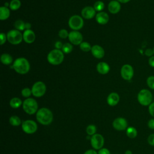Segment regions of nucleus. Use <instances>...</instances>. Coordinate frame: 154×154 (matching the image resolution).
I'll list each match as a JSON object with an SVG mask.
<instances>
[{"mask_svg": "<svg viewBox=\"0 0 154 154\" xmlns=\"http://www.w3.org/2000/svg\"><path fill=\"white\" fill-rule=\"evenodd\" d=\"M53 114L52 111L47 108L39 109L36 113V119L43 125H49L53 120Z\"/></svg>", "mask_w": 154, "mask_h": 154, "instance_id": "f257e3e1", "label": "nucleus"}, {"mask_svg": "<svg viewBox=\"0 0 154 154\" xmlns=\"http://www.w3.org/2000/svg\"><path fill=\"white\" fill-rule=\"evenodd\" d=\"M14 70L19 74H26L30 70V64L27 59L23 57L16 58L13 64Z\"/></svg>", "mask_w": 154, "mask_h": 154, "instance_id": "f03ea898", "label": "nucleus"}, {"mask_svg": "<svg viewBox=\"0 0 154 154\" xmlns=\"http://www.w3.org/2000/svg\"><path fill=\"white\" fill-rule=\"evenodd\" d=\"M64 55L60 49H55L51 51L47 55V60L52 65L57 66L61 64L64 60Z\"/></svg>", "mask_w": 154, "mask_h": 154, "instance_id": "7ed1b4c3", "label": "nucleus"}, {"mask_svg": "<svg viewBox=\"0 0 154 154\" xmlns=\"http://www.w3.org/2000/svg\"><path fill=\"white\" fill-rule=\"evenodd\" d=\"M22 108L28 114L32 115L38 111V103L33 98H26L23 102Z\"/></svg>", "mask_w": 154, "mask_h": 154, "instance_id": "20e7f679", "label": "nucleus"}, {"mask_svg": "<svg viewBox=\"0 0 154 154\" xmlns=\"http://www.w3.org/2000/svg\"><path fill=\"white\" fill-rule=\"evenodd\" d=\"M152 94L147 89L141 90L137 95V100L140 104L143 106L149 105L152 101Z\"/></svg>", "mask_w": 154, "mask_h": 154, "instance_id": "39448f33", "label": "nucleus"}, {"mask_svg": "<svg viewBox=\"0 0 154 154\" xmlns=\"http://www.w3.org/2000/svg\"><path fill=\"white\" fill-rule=\"evenodd\" d=\"M8 42L13 45L20 44L23 40V34L17 29H11L7 34Z\"/></svg>", "mask_w": 154, "mask_h": 154, "instance_id": "423d86ee", "label": "nucleus"}, {"mask_svg": "<svg viewBox=\"0 0 154 154\" xmlns=\"http://www.w3.org/2000/svg\"><path fill=\"white\" fill-rule=\"evenodd\" d=\"M69 27L73 31H78L84 26V20L81 16L79 15L72 16L68 21Z\"/></svg>", "mask_w": 154, "mask_h": 154, "instance_id": "0eeeda50", "label": "nucleus"}, {"mask_svg": "<svg viewBox=\"0 0 154 154\" xmlns=\"http://www.w3.org/2000/svg\"><path fill=\"white\" fill-rule=\"evenodd\" d=\"M32 94L36 97L43 96L46 91V86L42 81L35 82L31 88Z\"/></svg>", "mask_w": 154, "mask_h": 154, "instance_id": "6e6552de", "label": "nucleus"}, {"mask_svg": "<svg viewBox=\"0 0 154 154\" xmlns=\"http://www.w3.org/2000/svg\"><path fill=\"white\" fill-rule=\"evenodd\" d=\"M22 129L26 134H32L37 131V125L34 120H26L22 122Z\"/></svg>", "mask_w": 154, "mask_h": 154, "instance_id": "1a4fd4ad", "label": "nucleus"}, {"mask_svg": "<svg viewBox=\"0 0 154 154\" xmlns=\"http://www.w3.org/2000/svg\"><path fill=\"white\" fill-rule=\"evenodd\" d=\"M134 71L132 66L129 64H124L120 70L122 78L126 81H130L134 76Z\"/></svg>", "mask_w": 154, "mask_h": 154, "instance_id": "9d476101", "label": "nucleus"}, {"mask_svg": "<svg viewBox=\"0 0 154 154\" xmlns=\"http://www.w3.org/2000/svg\"><path fill=\"white\" fill-rule=\"evenodd\" d=\"M90 140L91 146L95 150L102 149L104 144V138L101 134H95L91 137Z\"/></svg>", "mask_w": 154, "mask_h": 154, "instance_id": "9b49d317", "label": "nucleus"}, {"mask_svg": "<svg viewBox=\"0 0 154 154\" xmlns=\"http://www.w3.org/2000/svg\"><path fill=\"white\" fill-rule=\"evenodd\" d=\"M68 38L72 45H79L82 42L83 37L78 31H72L69 34Z\"/></svg>", "mask_w": 154, "mask_h": 154, "instance_id": "f8f14e48", "label": "nucleus"}, {"mask_svg": "<svg viewBox=\"0 0 154 154\" xmlns=\"http://www.w3.org/2000/svg\"><path fill=\"white\" fill-rule=\"evenodd\" d=\"M112 126L117 131H124L128 128V122L125 118L117 117L114 120Z\"/></svg>", "mask_w": 154, "mask_h": 154, "instance_id": "ddd939ff", "label": "nucleus"}, {"mask_svg": "<svg viewBox=\"0 0 154 154\" xmlns=\"http://www.w3.org/2000/svg\"><path fill=\"white\" fill-rule=\"evenodd\" d=\"M82 17L86 19H91L96 16V11L91 6H87L82 8L81 10Z\"/></svg>", "mask_w": 154, "mask_h": 154, "instance_id": "4468645a", "label": "nucleus"}, {"mask_svg": "<svg viewBox=\"0 0 154 154\" xmlns=\"http://www.w3.org/2000/svg\"><path fill=\"white\" fill-rule=\"evenodd\" d=\"M91 52L94 57L100 59L105 55V51L102 47L98 45H94L91 47Z\"/></svg>", "mask_w": 154, "mask_h": 154, "instance_id": "2eb2a0df", "label": "nucleus"}, {"mask_svg": "<svg viewBox=\"0 0 154 154\" xmlns=\"http://www.w3.org/2000/svg\"><path fill=\"white\" fill-rule=\"evenodd\" d=\"M35 39V34L31 29H26L23 33V40L26 43H33Z\"/></svg>", "mask_w": 154, "mask_h": 154, "instance_id": "dca6fc26", "label": "nucleus"}, {"mask_svg": "<svg viewBox=\"0 0 154 154\" xmlns=\"http://www.w3.org/2000/svg\"><path fill=\"white\" fill-rule=\"evenodd\" d=\"M108 9L111 14H117L120 11V3L117 0H112L108 4Z\"/></svg>", "mask_w": 154, "mask_h": 154, "instance_id": "f3484780", "label": "nucleus"}, {"mask_svg": "<svg viewBox=\"0 0 154 154\" xmlns=\"http://www.w3.org/2000/svg\"><path fill=\"white\" fill-rule=\"evenodd\" d=\"M95 17H96V22L100 25L106 24L108 22L109 19L108 14L104 11L98 12L96 14Z\"/></svg>", "mask_w": 154, "mask_h": 154, "instance_id": "a211bd4d", "label": "nucleus"}, {"mask_svg": "<svg viewBox=\"0 0 154 154\" xmlns=\"http://www.w3.org/2000/svg\"><path fill=\"white\" fill-rule=\"evenodd\" d=\"M120 101V96L119 95L116 93V92H112L107 97L106 99V102L107 103L111 106H116V105L118 104V103Z\"/></svg>", "mask_w": 154, "mask_h": 154, "instance_id": "6ab92c4d", "label": "nucleus"}, {"mask_svg": "<svg viewBox=\"0 0 154 154\" xmlns=\"http://www.w3.org/2000/svg\"><path fill=\"white\" fill-rule=\"evenodd\" d=\"M96 70L100 74L106 75L109 72L110 67L105 62H99L96 66Z\"/></svg>", "mask_w": 154, "mask_h": 154, "instance_id": "aec40b11", "label": "nucleus"}, {"mask_svg": "<svg viewBox=\"0 0 154 154\" xmlns=\"http://www.w3.org/2000/svg\"><path fill=\"white\" fill-rule=\"evenodd\" d=\"M10 15V11L8 7L2 6L0 7V19L1 20H7Z\"/></svg>", "mask_w": 154, "mask_h": 154, "instance_id": "412c9836", "label": "nucleus"}, {"mask_svg": "<svg viewBox=\"0 0 154 154\" xmlns=\"http://www.w3.org/2000/svg\"><path fill=\"white\" fill-rule=\"evenodd\" d=\"M1 61L4 65H10L13 62V57L7 53H4L1 56Z\"/></svg>", "mask_w": 154, "mask_h": 154, "instance_id": "4be33fe9", "label": "nucleus"}, {"mask_svg": "<svg viewBox=\"0 0 154 154\" xmlns=\"http://www.w3.org/2000/svg\"><path fill=\"white\" fill-rule=\"evenodd\" d=\"M23 104L22 100L19 97H13L10 101V106L14 109L19 108Z\"/></svg>", "mask_w": 154, "mask_h": 154, "instance_id": "5701e85b", "label": "nucleus"}, {"mask_svg": "<svg viewBox=\"0 0 154 154\" xmlns=\"http://www.w3.org/2000/svg\"><path fill=\"white\" fill-rule=\"evenodd\" d=\"M126 134L129 138H134L137 135V131L134 127L129 126L126 129Z\"/></svg>", "mask_w": 154, "mask_h": 154, "instance_id": "b1692460", "label": "nucleus"}, {"mask_svg": "<svg viewBox=\"0 0 154 154\" xmlns=\"http://www.w3.org/2000/svg\"><path fill=\"white\" fill-rule=\"evenodd\" d=\"M9 122L13 126H18L21 124V120L17 116H11L9 119Z\"/></svg>", "mask_w": 154, "mask_h": 154, "instance_id": "393cba45", "label": "nucleus"}, {"mask_svg": "<svg viewBox=\"0 0 154 154\" xmlns=\"http://www.w3.org/2000/svg\"><path fill=\"white\" fill-rule=\"evenodd\" d=\"M14 28L16 29L22 31L25 30V22H24L22 20H17L14 23Z\"/></svg>", "mask_w": 154, "mask_h": 154, "instance_id": "a878e982", "label": "nucleus"}, {"mask_svg": "<svg viewBox=\"0 0 154 154\" xmlns=\"http://www.w3.org/2000/svg\"><path fill=\"white\" fill-rule=\"evenodd\" d=\"M21 6V2L20 0H11L10 2V8L11 10L15 11L18 10Z\"/></svg>", "mask_w": 154, "mask_h": 154, "instance_id": "bb28decb", "label": "nucleus"}, {"mask_svg": "<svg viewBox=\"0 0 154 154\" xmlns=\"http://www.w3.org/2000/svg\"><path fill=\"white\" fill-rule=\"evenodd\" d=\"M73 50V46L72 43H65L63 44L61 51L64 54H69Z\"/></svg>", "mask_w": 154, "mask_h": 154, "instance_id": "cd10ccee", "label": "nucleus"}, {"mask_svg": "<svg viewBox=\"0 0 154 154\" xmlns=\"http://www.w3.org/2000/svg\"><path fill=\"white\" fill-rule=\"evenodd\" d=\"M91 45L86 42H82L80 45H79V48L81 51L84 52H89L91 51Z\"/></svg>", "mask_w": 154, "mask_h": 154, "instance_id": "c85d7f7f", "label": "nucleus"}, {"mask_svg": "<svg viewBox=\"0 0 154 154\" xmlns=\"http://www.w3.org/2000/svg\"><path fill=\"white\" fill-rule=\"evenodd\" d=\"M93 7L96 11L100 12L103 10V8L105 7V4L102 1H97L95 2V3L94 4Z\"/></svg>", "mask_w": 154, "mask_h": 154, "instance_id": "c756f323", "label": "nucleus"}, {"mask_svg": "<svg viewBox=\"0 0 154 154\" xmlns=\"http://www.w3.org/2000/svg\"><path fill=\"white\" fill-rule=\"evenodd\" d=\"M96 127L94 125H89L86 128V132L89 136H92L96 134Z\"/></svg>", "mask_w": 154, "mask_h": 154, "instance_id": "7c9ffc66", "label": "nucleus"}, {"mask_svg": "<svg viewBox=\"0 0 154 154\" xmlns=\"http://www.w3.org/2000/svg\"><path fill=\"white\" fill-rule=\"evenodd\" d=\"M21 94H22V96L24 97H26V98H29V97L32 94V91H31V89L28 88V87H26V88H24L21 91Z\"/></svg>", "mask_w": 154, "mask_h": 154, "instance_id": "2f4dec72", "label": "nucleus"}, {"mask_svg": "<svg viewBox=\"0 0 154 154\" xmlns=\"http://www.w3.org/2000/svg\"><path fill=\"white\" fill-rule=\"evenodd\" d=\"M146 83L147 86L152 90H154V76H150L147 78Z\"/></svg>", "mask_w": 154, "mask_h": 154, "instance_id": "473e14b6", "label": "nucleus"}, {"mask_svg": "<svg viewBox=\"0 0 154 154\" xmlns=\"http://www.w3.org/2000/svg\"><path fill=\"white\" fill-rule=\"evenodd\" d=\"M69 32L66 29H61L58 32V36L63 39H65L69 37Z\"/></svg>", "mask_w": 154, "mask_h": 154, "instance_id": "72a5a7b5", "label": "nucleus"}, {"mask_svg": "<svg viewBox=\"0 0 154 154\" xmlns=\"http://www.w3.org/2000/svg\"><path fill=\"white\" fill-rule=\"evenodd\" d=\"M0 38H1L0 45H3L6 42V40H7V34H5L4 32H1L0 34Z\"/></svg>", "mask_w": 154, "mask_h": 154, "instance_id": "f704fd0d", "label": "nucleus"}, {"mask_svg": "<svg viewBox=\"0 0 154 154\" xmlns=\"http://www.w3.org/2000/svg\"><path fill=\"white\" fill-rule=\"evenodd\" d=\"M148 143L152 146H154V134H151L147 138Z\"/></svg>", "mask_w": 154, "mask_h": 154, "instance_id": "c9c22d12", "label": "nucleus"}, {"mask_svg": "<svg viewBox=\"0 0 154 154\" xmlns=\"http://www.w3.org/2000/svg\"><path fill=\"white\" fill-rule=\"evenodd\" d=\"M144 54L146 56H147L148 57H150L153 56L154 55L153 49H150V48L146 49L144 51Z\"/></svg>", "mask_w": 154, "mask_h": 154, "instance_id": "e433bc0d", "label": "nucleus"}, {"mask_svg": "<svg viewBox=\"0 0 154 154\" xmlns=\"http://www.w3.org/2000/svg\"><path fill=\"white\" fill-rule=\"evenodd\" d=\"M149 112L150 114L154 117V102L149 105Z\"/></svg>", "mask_w": 154, "mask_h": 154, "instance_id": "4c0bfd02", "label": "nucleus"}, {"mask_svg": "<svg viewBox=\"0 0 154 154\" xmlns=\"http://www.w3.org/2000/svg\"><path fill=\"white\" fill-rule=\"evenodd\" d=\"M98 154H110L109 150L106 148H102L99 150Z\"/></svg>", "mask_w": 154, "mask_h": 154, "instance_id": "58836bf2", "label": "nucleus"}, {"mask_svg": "<svg viewBox=\"0 0 154 154\" xmlns=\"http://www.w3.org/2000/svg\"><path fill=\"white\" fill-rule=\"evenodd\" d=\"M148 127L151 129H154V119H150L147 123Z\"/></svg>", "mask_w": 154, "mask_h": 154, "instance_id": "ea45409f", "label": "nucleus"}, {"mask_svg": "<svg viewBox=\"0 0 154 154\" xmlns=\"http://www.w3.org/2000/svg\"><path fill=\"white\" fill-rule=\"evenodd\" d=\"M148 63L150 67H154V55L149 57L148 60Z\"/></svg>", "mask_w": 154, "mask_h": 154, "instance_id": "a19ab883", "label": "nucleus"}, {"mask_svg": "<svg viewBox=\"0 0 154 154\" xmlns=\"http://www.w3.org/2000/svg\"><path fill=\"white\" fill-rule=\"evenodd\" d=\"M63 46V44L60 41H57L55 43V49H62Z\"/></svg>", "mask_w": 154, "mask_h": 154, "instance_id": "79ce46f5", "label": "nucleus"}, {"mask_svg": "<svg viewBox=\"0 0 154 154\" xmlns=\"http://www.w3.org/2000/svg\"><path fill=\"white\" fill-rule=\"evenodd\" d=\"M84 154H98V153L96 152V151L95 150L90 149V150H87V151H85Z\"/></svg>", "mask_w": 154, "mask_h": 154, "instance_id": "37998d69", "label": "nucleus"}, {"mask_svg": "<svg viewBox=\"0 0 154 154\" xmlns=\"http://www.w3.org/2000/svg\"><path fill=\"white\" fill-rule=\"evenodd\" d=\"M31 25L29 22H26L25 23V30L26 29H31Z\"/></svg>", "mask_w": 154, "mask_h": 154, "instance_id": "c03bdc74", "label": "nucleus"}, {"mask_svg": "<svg viewBox=\"0 0 154 154\" xmlns=\"http://www.w3.org/2000/svg\"><path fill=\"white\" fill-rule=\"evenodd\" d=\"M117 1H119L120 3H122V4H126L129 2L131 0H117Z\"/></svg>", "mask_w": 154, "mask_h": 154, "instance_id": "a18cd8bd", "label": "nucleus"}, {"mask_svg": "<svg viewBox=\"0 0 154 154\" xmlns=\"http://www.w3.org/2000/svg\"><path fill=\"white\" fill-rule=\"evenodd\" d=\"M125 154H132V152L131 150H126V152H125Z\"/></svg>", "mask_w": 154, "mask_h": 154, "instance_id": "49530a36", "label": "nucleus"}, {"mask_svg": "<svg viewBox=\"0 0 154 154\" xmlns=\"http://www.w3.org/2000/svg\"><path fill=\"white\" fill-rule=\"evenodd\" d=\"M153 53H154V46H153Z\"/></svg>", "mask_w": 154, "mask_h": 154, "instance_id": "de8ad7c7", "label": "nucleus"}]
</instances>
